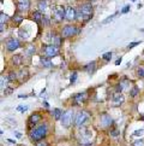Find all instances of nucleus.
Instances as JSON below:
<instances>
[{
    "mask_svg": "<svg viewBox=\"0 0 144 146\" xmlns=\"http://www.w3.org/2000/svg\"><path fill=\"white\" fill-rule=\"evenodd\" d=\"M35 144H36V146H48L47 141H45L43 139H42V140H40V141H37V143H35Z\"/></svg>",
    "mask_w": 144,
    "mask_h": 146,
    "instance_id": "33",
    "label": "nucleus"
},
{
    "mask_svg": "<svg viewBox=\"0 0 144 146\" xmlns=\"http://www.w3.org/2000/svg\"><path fill=\"white\" fill-rule=\"evenodd\" d=\"M37 6H39V11H45V10L47 9V1H46V0H40Z\"/></svg>",
    "mask_w": 144,
    "mask_h": 146,
    "instance_id": "21",
    "label": "nucleus"
},
{
    "mask_svg": "<svg viewBox=\"0 0 144 146\" xmlns=\"http://www.w3.org/2000/svg\"><path fill=\"white\" fill-rule=\"evenodd\" d=\"M72 121H73V111L67 110V111H65L63 113V117H61V119H60V123H61V126L63 127L67 128L72 123Z\"/></svg>",
    "mask_w": 144,
    "mask_h": 146,
    "instance_id": "5",
    "label": "nucleus"
},
{
    "mask_svg": "<svg viewBox=\"0 0 144 146\" xmlns=\"http://www.w3.org/2000/svg\"><path fill=\"white\" fill-rule=\"evenodd\" d=\"M77 18V13H76V9L73 7H66V19L67 21H75Z\"/></svg>",
    "mask_w": 144,
    "mask_h": 146,
    "instance_id": "12",
    "label": "nucleus"
},
{
    "mask_svg": "<svg viewBox=\"0 0 144 146\" xmlns=\"http://www.w3.org/2000/svg\"><path fill=\"white\" fill-rule=\"evenodd\" d=\"M52 44L59 48V46L61 45V35H54V38L52 40Z\"/></svg>",
    "mask_w": 144,
    "mask_h": 146,
    "instance_id": "20",
    "label": "nucleus"
},
{
    "mask_svg": "<svg viewBox=\"0 0 144 146\" xmlns=\"http://www.w3.org/2000/svg\"><path fill=\"white\" fill-rule=\"evenodd\" d=\"M48 133V129H47V126L46 124H39V126L34 127L29 132V138L30 140L34 143H37L40 140H42L46 138V135Z\"/></svg>",
    "mask_w": 144,
    "mask_h": 146,
    "instance_id": "1",
    "label": "nucleus"
},
{
    "mask_svg": "<svg viewBox=\"0 0 144 146\" xmlns=\"http://www.w3.org/2000/svg\"><path fill=\"white\" fill-rule=\"evenodd\" d=\"M102 58H103L106 62H111V59H112V52H106V53L102 56Z\"/></svg>",
    "mask_w": 144,
    "mask_h": 146,
    "instance_id": "31",
    "label": "nucleus"
},
{
    "mask_svg": "<svg viewBox=\"0 0 144 146\" xmlns=\"http://www.w3.org/2000/svg\"><path fill=\"white\" fill-rule=\"evenodd\" d=\"M3 93H4V96H11L12 93H13V88H11V87H6L5 90L3 91Z\"/></svg>",
    "mask_w": 144,
    "mask_h": 146,
    "instance_id": "25",
    "label": "nucleus"
},
{
    "mask_svg": "<svg viewBox=\"0 0 144 146\" xmlns=\"http://www.w3.org/2000/svg\"><path fill=\"white\" fill-rule=\"evenodd\" d=\"M18 77H19V80H20V81H24V80H27L28 77H29V71H28L27 69H22V70L19 71Z\"/></svg>",
    "mask_w": 144,
    "mask_h": 146,
    "instance_id": "19",
    "label": "nucleus"
},
{
    "mask_svg": "<svg viewBox=\"0 0 144 146\" xmlns=\"http://www.w3.org/2000/svg\"><path fill=\"white\" fill-rule=\"evenodd\" d=\"M81 146H92V141H90L89 139H82L79 141Z\"/></svg>",
    "mask_w": 144,
    "mask_h": 146,
    "instance_id": "24",
    "label": "nucleus"
},
{
    "mask_svg": "<svg viewBox=\"0 0 144 146\" xmlns=\"http://www.w3.org/2000/svg\"><path fill=\"white\" fill-rule=\"evenodd\" d=\"M41 63L45 68H50L52 66V62H50V58L49 57H41Z\"/></svg>",
    "mask_w": 144,
    "mask_h": 146,
    "instance_id": "18",
    "label": "nucleus"
},
{
    "mask_svg": "<svg viewBox=\"0 0 144 146\" xmlns=\"http://www.w3.org/2000/svg\"><path fill=\"white\" fill-rule=\"evenodd\" d=\"M7 141H10V143H11V144H14V143H16V141H14V140H12V139H9V140H7Z\"/></svg>",
    "mask_w": 144,
    "mask_h": 146,
    "instance_id": "45",
    "label": "nucleus"
},
{
    "mask_svg": "<svg viewBox=\"0 0 144 146\" xmlns=\"http://www.w3.org/2000/svg\"><path fill=\"white\" fill-rule=\"evenodd\" d=\"M42 23H43V25H46V27L49 25V19L47 18V16H45V15H43V18H42Z\"/></svg>",
    "mask_w": 144,
    "mask_h": 146,
    "instance_id": "34",
    "label": "nucleus"
},
{
    "mask_svg": "<svg viewBox=\"0 0 144 146\" xmlns=\"http://www.w3.org/2000/svg\"><path fill=\"white\" fill-rule=\"evenodd\" d=\"M132 1H136V0H132Z\"/></svg>",
    "mask_w": 144,
    "mask_h": 146,
    "instance_id": "49",
    "label": "nucleus"
},
{
    "mask_svg": "<svg viewBox=\"0 0 144 146\" xmlns=\"http://www.w3.org/2000/svg\"><path fill=\"white\" fill-rule=\"evenodd\" d=\"M40 121H41V115H39V113H33L31 116L29 117V124H31V126L37 124Z\"/></svg>",
    "mask_w": 144,
    "mask_h": 146,
    "instance_id": "13",
    "label": "nucleus"
},
{
    "mask_svg": "<svg viewBox=\"0 0 144 146\" xmlns=\"http://www.w3.org/2000/svg\"><path fill=\"white\" fill-rule=\"evenodd\" d=\"M17 77H18V72H16V71H10L9 72V80L10 81L17 80Z\"/></svg>",
    "mask_w": 144,
    "mask_h": 146,
    "instance_id": "23",
    "label": "nucleus"
},
{
    "mask_svg": "<svg viewBox=\"0 0 144 146\" xmlns=\"http://www.w3.org/2000/svg\"><path fill=\"white\" fill-rule=\"evenodd\" d=\"M111 135L112 137H118V135H120V132L118 129H114V130H112L111 132Z\"/></svg>",
    "mask_w": 144,
    "mask_h": 146,
    "instance_id": "37",
    "label": "nucleus"
},
{
    "mask_svg": "<svg viewBox=\"0 0 144 146\" xmlns=\"http://www.w3.org/2000/svg\"><path fill=\"white\" fill-rule=\"evenodd\" d=\"M52 13L56 22H61L66 18V7L61 6V5H54L52 6Z\"/></svg>",
    "mask_w": 144,
    "mask_h": 146,
    "instance_id": "2",
    "label": "nucleus"
},
{
    "mask_svg": "<svg viewBox=\"0 0 144 146\" xmlns=\"http://www.w3.org/2000/svg\"><path fill=\"white\" fill-rule=\"evenodd\" d=\"M12 62H13V65H20L23 63V56L22 54H14L12 57Z\"/></svg>",
    "mask_w": 144,
    "mask_h": 146,
    "instance_id": "17",
    "label": "nucleus"
},
{
    "mask_svg": "<svg viewBox=\"0 0 144 146\" xmlns=\"http://www.w3.org/2000/svg\"><path fill=\"white\" fill-rule=\"evenodd\" d=\"M79 10L82 12V16H83V22H88L89 19L92 18V6L90 3H85V4H82L79 6Z\"/></svg>",
    "mask_w": 144,
    "mask_h": 146,
    "instance_id": "3",
    "label": "nucleus"
},
{
    "mask_svg": "<svg viewBox=\"0 0 144 146\" xmlns=\"http://www.w3.org/2000/svg\"><path fill=\"white\" fill-rule=\"evenodd\" d=\"M25 1H29V0H18V3H19V4H22V3H25Z\"/></svg>",
    "mask_w": 144,
    "mask_h": 146,
    "instance_id": "44",
    "label": "nucleus"
},
{
    "mask_svg": "<svg viewBox=\"0 0 144 146\" xmlns=\"http://www.w3.org/2000/svg\"><path fill=\"white\" fill-rule=\"evenodd\" d=\"M34 52H35V46L34 45H28L27 50H25V54L31 56V54H34Z\"/></svg>",
    "mask_w": 144,
    "mask_h": 146,
    "instance_id": "22",
    "label": "nucleus"
},
{
    "mask_svg": "<svg viewBox=\"0 0 144 146\" xmlns=\"http://www.w3.org/2000/svg\"><path fill=\"white\" fill-rule=\"evenodd\" d=\"M138 93H139V88L135 86V87H133L132 90L130 91V96H131V97H136V96L138 94Z\"/></svg>",
    "mask_w": 144,
    "mask_h": 146,
    "instance_id": "27",
    "label": "nucleus"
},
{
    "mask_svg": "<svg viewBox=\"0 0 144 146\" xmlns=\"http://www.w3.org/2000/svg\"><path fill=\"white\" fill-rule=\"evenodd\" d=\"M84 70H85V71H88L89 74H94L95 70H96V62L94 60V62H91V63L86 64V65L84 66Z\"/></svg>",
    "mask_w": 144,
    "mask_h": 146,
    "instance_id": "14",
    "label": "nucleus"
},
{
    "mask_svg": "<svg viewBox=\"0 0 144 146\" xmlns=\"http://www.w3.org/2000/svg\"><path fill=\"white\" fill-rule=\"evenodd\" d=\"M7 19H9V17H7V15H6V13H4V12L0 13V23L4 24V23L7 21Z\"/></svg>",
    "mask_w": 144,
    "mask_h": 146,
    "instance_id": "30",
    "label": "nucleus"
},
{
    "mask_svg": "<svg viewBox=\"0 0 144 146\" xmlns=\"http://www.w3.org/2000/svg\"><path fill=\"white\" fill-rule=\"evenodd\" d=\"M142 133H143V130H142V129H141V130H136V132L133 133V135H141Z\"/></svg>",
    "mask_w": 144,
    "mask_h": 146,
    "instance_id": "42",
    "label": "nucleus"
},
{
    "mask_svg": "<svg viewBox=\"0 0 144 146\" xmlns=\"http://www.w3.org/2000/svg\"><path fill=\"white\" fill-rule=\"evenodd\" d=\"M133 146H144V141L143 140H137V141L133 143Z\"/></svg>",
    "mask_w": 144,
    "mask_h": 146,
    "instance_id": "36",
    "label": "nucleus"
},
{
    "mask_svg": "<svg viewBox=\"0 0 144 146\" xmlns=\"http://www.w3.org/2000/svg\"><path fill=\"white\" fill-rule=\"evenodd\" d=\"M85 99H86V93L85 92H79V93H77V94H75L73 97H72V102H73V105H79V104L85 102Z\"/></svg>",
    "mask_w": 144,
    "mask_h": 146,
    "instance_id": "10",
    "label": "nucleus"
},
{
    "mask_svg": "<svg viewBox=\"0 0 144 146\" xmlns=\"http://www.w3.org/2000/svg\"><path fill=\"white\" fill-rule=\"evenodd\" d=\"M43 52H45V56L46 57H49V58H52V57H55L56 54L59 53V48L54 46L53 44L52 45H46L43 47Z\"/></svg>",
    "mask_w": 144,
    "mask_h": 146,
    "instance_id": "7",
    "label": "nucleus"
},
{
    "mask_svg": "<svg viewBox=\"0 0 144 146\" xmlns=\"http://www.w3.org/2000/svg\"><path fill=\"white\" fill-rule=\"evenodd\" d=\"M13 21L17 24H20V23H22V21H23V16H20V15H14V16H13Z\"/></svg>",
    "mask_w": 144,
    "mask_h": 146,
    "instance_id": "29",
    "label": "nucleus"
},
{
    "mask_svg": "<svg viewBox=\"0 0 144 146\" xmlns=\"http://www.w3.org/2000/svg\"><path fill=\"white\" fill-rule=\"evenodd\" d=\"M31 16H33V19L35 21L36 23H40V22H42L43 15L41 13V11H34V12L31 13Z\"/></svg>",
    "mask_w": 144,
    "mask_h": 146,
    "instance_id": "15",
    "label": "nucleus"
},
{
    "mask_svg": "<svg viewBox=\"0 0 144 146\" xmlns=\"http://www.w3.org/2000/svg\"><path fill=\"white\" fill-rule=\"evenodd\" d=\"M121 63V58H119V59H117V62H115V65H119Z\"/></svg>",
    "mask_w": 144,
    "mask_h": 146,
    "instance_id": "43",
    "label": "nucleus"
},
{
    "mask_svg": "<svg viewBox=\"0 0 144 146\" xmlns=\"http://www.w3.org/2000/svg\"><path fill=\"white\" fill-rule=\"evenodd\" d=\"M20 47V44L17 39H10L6 41V50L10 52H14Z\"/></svg>",
    "mask_w": 144,
    "mask_h": 146,
    "instance_id": "9",
    "label": "nucleus"
},
{
    "mask_svg": "<svg viewBox=\"0 0 144 146\" xmlns=\"http://www.w3.org/2000/svg\"><path fill=\"white\" fill-rule=\"evenodd\" d=\"M128 11H130V6H125L124 9L121 10V12H122V13H126V12H128Z\"/></svg>",
    "mask_w": 144,
    "mask_h": 146,
    "instance_id": "41",
    "label": "nucleus"
},
{
    "mask_svg": "<svg viewBox=\"0 0 144 146\" xmlns=\"http://www.w3.org/2000/svg\"><path fill=\"white\" fill-rule=\"evenodd\" d=\"M77 76H78L77 71H73V72H72V75H71V77H70V82H71V83H75L76 80H77Z\"/></svg>",
    "mask_w": 144,
    "mask_h": 146,
    "instance_id": "32",
    "label": "nucleus"
},
{
    "mask_svg": "<svg viewBox=\"0 0 144 146\" xmlns=\"http://www.w3.org/2000/svg\"><path fill=\"white\" fill-rule=\"evenodd\" d=\"M28 7H29V1L19 4V10H20V11H25V10H28Z\"/></svg>",
    "mask_w": 144,
    "mask_h": 146,
    "instance_id": "26",
    "label": "nucleus"
},
{
    "mask_svg": "<svg viewBox=\"0 0 144 146\" xmlns=\"http://www.w3.org/2000/svg\"><path fill=\"white\" fill-rule=\"evenodd\" d=\"M90 1H96V0H90Z\"/></svg>",
    "mask_w": 144,
    "mask_h": 146,
    "instance_id": "48",
    "label": "nucleus"
},
{
    "mask_svg": "<svg viewBox=\"0 0 144 146\" xmlns=\"http://www.w3.org/2000/svg\"><path fill=\"white\" fill-rule=\"evenodd\" d=\"M43 105H45L46 108H48V103H47V102H43Z\"/></svg>",
    "mask_w": 144,
    "mask_h": 146,
    "instance_id": "46",
    "label": "nucleus"
},
{
    "mask_svg": "<svg viewBox=\"0 0 144 146\" xmlns=\"http://www.w3.org/2000/svg\"><path fill=\"white\" fill-rule=\"evenodd\" d=\"M124 102H125V98L121 93H115L114 97H113V105L114 106H120L124 104Z\"/></svg>",
    "mask_w": 144,
    "mask_h": 146,
    "instance_id": "11",
    "label": "nucleus"
},
{
    "mask_svg": "<svg viewBox=\"0 0 144 146\" xmlns=\"http://www.w3.org/2000/svg\"><path fill=\"white\" fill-rule=\"evenodd\" d=\"M63 111L60 110V109H58V108H55V109H53V111H52V115H53V117H54V119H56V121H59V119H61V117H63Z\"/></svg>",
    "mask_w": 144,
    "mask_h": 146,
    "instance_id": "16",
    "label": "nucleus"
},
{
    "mask_svg": "<svg viewBox=\"0 0 144 146\" xmlns=\"http://www.w3.org/2000/svg\"><path fill=\"white\" fill-rule=\"evenodd\" d=\"M78 34V29H77L75 25H65L61 30V36L63 38H71V36H75Z\"/></svg>",
    "mask_w": 144,
    "mask_h": 146,
    "instance_id": "6",
    "label": "nucleus"
},
{
    "mask_svg": "<svg viewBox=\"0 0 144 146\" xmlns=\"http://www.w3.org/2000/svg\"><path fill=\"white\" fill-rule=\"evenodd\" d=\"M113 122H114V121H113V118L108 113H102L100 116V124L102 127H105V128L111 127L113 124Z\"/></svg>",
    "mask_w": 144,
    "mask_h": 146,
    "instance_id": "8",
    "label": "nucleus"
},
{
    "mask_svg": "<svg viewBox=\"0 0 144 146\" xmlns=\"http://www.w3.org/2000/svg\"><path fill=\"white\" fill-rule=\"evenodd\" d=\"M18 110L24 112V111H27V110H28V106H18Z\"/></svg>",
    "mask_w": 144,
    "mask_h": 146,
    "instance_id": "40",
    "label": "nucleus"
},
{
    "mask_svg": "<svg viewBox=\"0 0 144 146\" xmlns=\"http://www.w3.org/2000/svg\"><path fill=\"white\" fill-rule=\"evenodd\" d=\"M137 45H139V42H131L130 45L127 46V50H130V48H132V47H136Z\"/></svg>",
    "mask_w": 144,
    "mask_h": 146,
    "instance_id": "38",
    "label": "nucleus"
},
{
    "mask_svg": "<svg viewBox=\"0 0 144 146\" xmlns=\"http://www.w3.org/2000/svg\"><path fill=\"white\" fill-rule=\"evenodd\" d=\"M114 16H115V15H113V16L108 17V18H107V19H105V21H103V22H102V23H103V24H106V23H108V22H111V21H112L113 18H114Z\"/></svg>",
    "mask_w": 144,
    "mask_h": 146,
    "instance_id": "39",
    "label": "nucleus"
},
{
    "mask_svg": "<svg viewBox=\"0 0 144 146\" xmlns=\"http://www.w3.org/2000/svg\"><path fill=\"white\" fill-rule=\"evenodd\" d=\"M14 133V132H13ZM14 134H16V137H18V138H20V134L19 133H14Z\"/></svg>",
    "mask_w": 144,
    "mask_h": 146,
    "instance_id": "47",
    "label": "nucleus"
},
{
    "mask_svg": "<svg viewBox=\"0 0 144 146\" xmlns=\"http://www.w3.org/2000/svg\"><path fill=\"white\" fill-rule=\"evenodd\" d=\"M0 80H1V85H0V87H1V90L4 91L5 88H6V86H7V79H5L4 76H1L0 77Z\"/></svg>",
    "mask_w": 144,
    "mask_h": 146,
    "instance_id": "28",
    "label": "nucleus"
},
{
    "mask_svg": "<svg viewBox=\"0 0 144 146\" xmlns=\"http://www.w3.org/2000/svg\"><path fill=\"white\" fill-rule=\"evenodd\" d=\"M90 119V115L89 112H86V111H81L76 115V117H75V126L77 127H83L86 124V122H88Z\"/></svg>",
    "mask_w": 144,
    "mask_h": 146,
    "instance_id": "4",
    "label": "nucleus"
},
{
    "mask_svg": "<svg viewBox=\"0 0 144 146\" xmlns=\"http://www.w3.org/2000/svg\"><path fill=\"white\" fill-rule=\"evenodd\" d=\"M137 72H138V76L139 77H144V68H138Z\"/></svg>",
    "mask_w": 144,
    "mask_h": 146,
    "instance_id": "35",
    "label": "nucleus"
}]
</instances>
